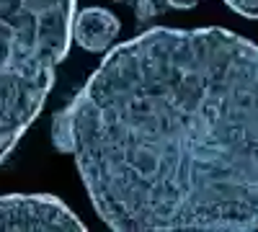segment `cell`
<instances>
[{
  "label": "cell",
  "instance_id": "obj_6",
  "mask_svg": "<svg viewBox=\"0 0 258 232\" xmlns=\"http://www.w3.org/2000/svg\"><path fill=\"white\" fill-rule=\"evenodd\" d=\"M132 8H135L137 26L140 29H147L150 21H155L158 16H163L168 11V3H165V0H135Z\"/></svg>",
  "mask_w": 258,
  "mask_h": 232
},
{
  "label": "cell",
  "instance_id": "obj_1",
  "mask_svg": "<svg viewBox=\"0 0 258 232\" xmlns=\"http://www.w3.org/2000/svg\"><path fill=\"white\" fill-rule=\"evenodd\" d=\"M73 106L75 163L116 232L258 229V44L150 26L103 52Z\"/></svg>",
  "mask_w": 258,
  "mask_h": 232
},
{
  "label": "cell",
  "instance_id": "obj_9",
  "mask_svg": "<svg viewBox=\"0 0 258 232\" xmlns=\"http://www.w3.org/2000/svg\"><path fill=\"white\" fill-rule=\"evenodd\" d=\"M114 3H129V6H132V3H135V0H114Z\"/></svg>",
  "mask_w": 258,
  "mask_h": 232
},
{
  "label": "cell",
  "instance_id": "obj_8",
  "mask_svg": "<svg viewBox=\"0 0 258 232\" xmlns=\"http://www.w3.org/2000/svg\"><path fill=\"white\" fill-rule=\"evenodd\" d=\"M168 8H173V11H191L194 6H199L202 0H165Z\"/></svg>",
  "mask_w": 258,
  "mask_h": 232
},
{
  "label": "cell",
  "instance_id": "obj_3",
  "mask_svg": "<svg viewBox=\"0 0 258 232\" xmlns=\"http://www.w3.org/2000/svg\"><path fill=\"white\" fill-rule=\"evenodd\" d=\"M0 229L85 232V224L57 196L11 194V196H0Z\"/></svg>",
  "mask_w": 258,
  "mask_h": 232
},
{
  "label": "cell",
  "instance_id": "obj_7",
  "mask_svg": "<svg viewBox=\"0 0 258 232\" xmlns=\"http://www.w3.org/2000/svg\"><path fill=\"white\" fill-rule=\"evenodd\" d=\"M225 6L235 11L243 18H255L258 21V0H225Z\"/></svg>",
  "mask_w": 258,
  "mask_h": 232
},
{
  "label": "cell",
  "instance_id": "obj_5",
  "mask_svg": "<svg viewBox=\"0 0 258 232\" xmlns=\"http://www.w3.org/2000/svg\"><path fill=\"white\" fill-rule=\"evenodd\" d=\"M52 144L62 155H73L75 134H73V106H64L52 116Z\"/></svg>",
  "mask_w": 258,
  "mask_h": 232
},
{
  "label": "cell",
  "instance_id": "obj_4",
  "mask_svg": "<svg viewBox=\"0 0 258 232\" xmlns=\"http://www.w3.org/2000/svg\"><path fill=\"white\" fill-rule=\"evenodd\" d=\"M119 31L121 21L106 8H85L73 18V41L91 54H103L116 41Z\"/></svg>",
  "mask_w": 258,
  "mask_h": 232
},
{
  "label": "cell",
  "instance_id": "obj_2",
  "mask_svg": "<svg viewBox=\"0 0 258 232\" xmlns=\"http://www.w3.org/2000/svg\"><path fill=\"white\" fill-rule=\"evenodd\" d=\"M75 13L78 0H0V163L44 109Z\"/></svg>",
  "mask_w": 258,
  "mask_h": 232
}]
</instances>
